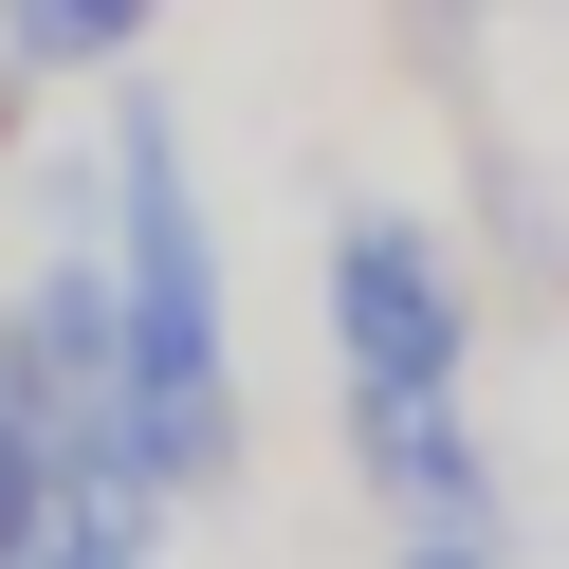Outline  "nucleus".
Here are the masks:
<instances>
[{"label":"nucleus","instance_id":"obj_2","mask_svg":"<svg viewBox=\"0 0 569 569\" xmlns=\"http://www.w3.org/2000/svg\"><path fill=\"white\" fill-rule=\"evenodd\" d=\"M331 368H349V405H459L478 386V258L405 202H349L331 221Z\"/></svg>","mask_w":569,"mask_h":569},{"label":"nucleus","instance_id":"obj_7","mask_svg":"<svg viewBox=\"0 0 569 569\" xmlns=\"http://www.w3.org/2000/svg\"><path fill=\"white\" fill-rule=\"evenodd\" d=\"M19 166H38V74L0 56V184H19Z\"/></svg>","mask_w":569,"mask_h":569},{"label":"nucleus","instance_id":"obj_6","mask_svg":"<svg viewBox=\"0 0 569 569\" xmlns=\"http://www.w3.org/2000/svg\"><path fill=\"white\" fill-rule=\"evenodd\" d=\"M386 569H515V532H405Z\"/></svg>","mask_w":569,"mask_h":569},{"label":"nucleus","instance_id":"obj_4","mask_svg":"<svg viewBox=\"0 0 569 569\" xmlns=\"http://www.w3.org/2000/svg\"><path fill=\"white\" fill-rule=\"evenodd\" d=\"M349 478L386 496V532H515L459 405H349Z\"/></svg>","mask_w":569,"mask_h":569},{"label":"nucleus","instance_id":"obj_1","mask_svg":"<svg viewBox=\"0 0 569 569\" xmlns=\"http://www.w3.org/2000/svg\"><path fill=\"white\" fill-rule=\"evenodd\" d=\"M111 276H129V405H111V459L184 515V496L239 478V349H221V202H202V148H184V92L111 74Z\"/></svg>","mask_w":569,"mask_h":569},{"label":"nucleus","instance_id":"obj_8","mask_svg":"<svg viewBox=\"0 0 569 569\" xmlns=\"http://www.w3.org/2000/svg\"><path fill=\"white\" fill-rule=\"evenodd\" d=\"M405 19H422V38H478V19H496V0H405Z\"/></svg>","mask_w":569,"mask_h":569},{"label":"nucleus","instance_id":"obj_5","mask_svg":"<svg viewBox=\"0 0 569 569\" xmlns=\"http://www.w3.org/2000/svg\"><path fill=\"white\" fill-rule=\"evenodd\" d=\"M148 38H166V0H0V56L38 92H111V74H148Z\"/></svg>","mask_w":569,"mask_h":569},{"label":"nucleus","instance_id":"obj_3","mask_svg":"<svg viewBox=\"0 0 569 569\" xmlns=\"http://www.w3.org/2000/svg\"><path fill=\"white\" fill-rule=\"evenodd\" d=\"M92 459H111V405L56 368V331H38V312L0 295V569L56 532V496H74Z\"/></svg>","mask_w":569,"mask_h":569}]
</instances>
